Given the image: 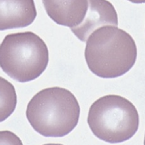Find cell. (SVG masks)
Here are the masks:
<instances>
[{
	"mask_svg": "<svg viewBox=\"0 0 145 145\" xmlns=\"http://www.w3.org/2000/svg\"><path fill=\"white\" fill-rule=\"evenodd\" d=\"M137 55L133 37L114 25L102 26L93 31L87 39L84 52L91 72L104 79L125 74L135 64Z\"/></svg>",
	"mask_w": 145,
	"mask_h": 145,
	"instance_id": "cell-1",
	"label": "cell"
},
{
	"mask_svg": "<svg viewBox=\"0 0 145 145\" xmlns=\"http://www.w3.org/2000/svg\"><path fill=\"white\" fill-rule=\"evenodd\" d=\"M79 103L71 91L61 87L40 91L29 102L26 117L34 129L45 137H63L78 124Z\"/></svg>",
	"mask_w": 145,
	"mask_h": 145,
	"instance_id": "cell-2",
	"label": "cell"
},
{
	"mask_svg": "<svg viewBox=\"0 0 145 145\" xmlns=\"http://www.w3.org/2000/svg\"><path fill=\"white\" fill-rule=\"evenodd\" d=\"M49 62V51L41 37L33 32L8 34L0 44V67L19 82L35 80Z\"/></svg>",
	"mask_w": 145,
	"mask_h": 145,
	"instance_id": "cell-3",
	"label": "cell"
},
{
	"mask_svg": "<svg viewBox=\"0 0 145 145\" xmlns=\"http://www.w3.org/2000/svg\"><path fill=\"white\" fill-rule=\"evenodd\" d=\"M88 123L96 137L107 143H119L130 139L138 130L139 116L135 106L127 99L106 95L91 105Z\"/></svg>",
	"mask_w": 145,
	"mask_h": 145,
	"instance_id": "cell-4",
	"label": "cell"
},
{
	"mask_svg": "<svg viewBox=\"0 0 145 145\" xmlns=\"http://www.w3.org/2000/svg\"><path fill=\"white\" fill-rule=\"evenodd\" d=\"M88 8L85 17L79 25L71 28L80 41L86 42L96 29L105 25L118 26L117 13L107 0H88Z\"/></svg>",
	"mask_w": 145,
	"mask_h": 145,
	"instance_id": "cell-5",
	"label": "cell"
},
{
	"mask_svg": "<svg viewBox=\"0 0 145 145\" xmlns=\"http://www.w3.org/2000/svg\"><path fill=\"white\" fill-rule=\"evenodd\" d=\"M36 16L34 0H0V31L25 27Z\"/></svg>",
	"mask_w": 145,
	"mask_h": 145,
	"instance_id": "cell-6",
	"label": "cell"
},
{
	"mask_svg": "<svg viewBox=\"0 0 145 145\" xmlns=\"http://www.w3.org/2000/svg\"><path fill=\"white\" fill-rule=\"evenodd\" d=\"M48 15L58 25L70 28L82 22L88 8V0H42Z\"/></svg>",
	"mask_w": 145,
	"mask_h": 145,
	"instance_id": "cell-7",
	"label": "cell"
},
{
	"mask_svg": "<svg viewBox=\"0 0 145 145\" xmlns=\"http://www.w3.org/2000/svg\"><path fill=\"white\" fill-rule=\"evenodd\" d=\"M17 96L11 82L0 76V122L5 121L15 110Z\"/></svg>",
	"mask_w": 145,
	"mask_h": 145,
	"instance_id": "cell-8",
	"label": "cell"
},
{
	"mask_svg": "<svg viewBox=\"0 0 145 145\" xmlns=\"http://www.w3.org/2000/svg\"><path fill=\"white\" fill-rule=\"evenodd\" d=\"M0 144H22L20 139L9 131H0Z\"/></svg>",
	"mask_w": 145,
	"mask_h": 145,
	"instance_id": "cell-9",
	"label": "cell"
},
{
	"mask_svg": "<svg viewBox=\"0 0 145 145\" xmlns=\"http://www.w3.org/2000/svg\"><path fill=\"white\" fill-rule=\"evenodd\" d=\"M127 1L136 4L145 3V0H127Z\"/></svg>",
	"mask_w": 145,
	"mask_h": 145,
	"instance_id": "cell-10",
	"label": "cell"
},
{
	"mask_svg": "<svg viewBox=\"0 0 145 145\" xmlns=\"http://www.w3.org/2000/svg\"><path fill=\"white\" fill-rule=\"evenodd\" d=\"M144 144L145 145V136H144Z\"/></svg>",
	"mask_w": 145,
	"mask_h": 145,
	"instance_id": "cell-11",
	"label": "cell"
}]
</instances>
